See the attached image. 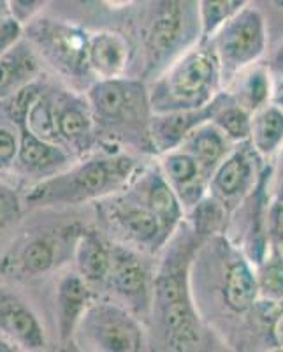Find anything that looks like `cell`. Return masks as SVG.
<instances>
[{
	"mask_svg": "<svg viewBox=\"0 0 283 352\" xmlns=\"http://www.w3.org/2000/svg\"><path fill=\"white\" fill-rule=\"evenodd\" d=\"M194 232L176 231L166 248V257L153 275L150 316L159 328L166 349L196 351L203 344V319L192 291V261L201 245Z\"/></svg>",
	"mask_w": 283,
	"mask_h": 352,
	"instance_id": "1",
	"label": "cell"
},
{
	"mask_svg": "<svg viewBox=\"0 0 283 352\" xmlns=\"http://www.w3.org/2000/svg\"><path fill=\"white\" fill-rule=\"evenodd\" d=\"M137 168L139 162L131 153L104 152L90 155L36 182L25 194V203L37 208L97 203L122 190Z\"/></svg>",
	"mask_w": 283,
	"mask_h": 352,
	"instance_id": "2",
	"label": "cell"
},
{
	"mask_svg": "<svg viewBox=\"0 0 283 352\" xmlns=\"http://www.w3.org/2000/svg\"><path fill=\"white\" fill-rule=\"evenodd\" d=\"M223 90L220 65L207 41H199L153 76L148 90L152 113L199 109Z\"/></svg>",
	"mask_w": 283,
	"mask_h": 352,
	"instance_id": "3",
	"label": "cell"
},
{
	"mask_svg": "<svg viewBox=\"0 0 283 352\" xmlns=\"http://www.w3.org/2000/svg\"><path fill=\"white\" fill-rule=\"evenodd\" d=\"M199 41L197 0H155L144 36L146 71L157 76L176 56Z\"/></svg>",
	"mask_w": 283,
	"mask_h": 352,
	"instance_id": "4",
	"label": "cell"
},
{
	"mask_svg": "<svg viewBox=\"0 0 283 352\" xmlns=\"http://www.w3.org/2000/svg\"><path fill=\"white\" fill-rule=\"evenodd\" d=\"M95 125L109 129L118 136H134L143 132L148 138V122L152 116L148 88L128 78L95 80L87 92Z\"/></svg>",
	"mask_w": 283,
	"mask_h": 352,
	"instance_id": "5",
	"label": "cell"
},
{
	"mask_svg": "<svg viewBox=\"0 0 283 352\" xmlns=\"http://www.w3.org/2000/svg\"><path fill=\"white\" fill-rule=\"evenodd\" d=\"M72 345L99 352H137L146 345L141 317L116 301H93L78 324Z\"/></svg>",
	"mask_w": 283,
	"mask_h": 352,
	"instance_id": "6",
	"label": "cell"
},
{
	"mask_svg": "<svg viewBox=\"0 0 283 352\" xmlns=\"http://www.w3.org/2000/svg\"><path fill=\"white\" fill-rule=\"evenodd\" d=\"M220 65L223 88L243 69L260 62L267 50L266 18L259 9L245 6L223 21L207 39Z\"/></svg>",
	"mask_w": 283,
	"mask_h": 352,
	"instance_id": "7",
	"label": "cell"
},
{
	"mask_svg": "<svg viewBox=\"0 0 283 352\" xmlns=\"http://www.w3.org/2000/svg\"><path fill=\"white\" fill-rule=\"evenodd\" d=\"M28 41L41 58L67 76H92L87 64L88 34L76 25L55 20H32L27 25Z\"/></svg>",
	"mask_w": 283,
	"mask_h": 352,
	"instance_id": "8",
	"label": "cell"
},
{
	"mask_svg": "<svg viewBox=\"0 0 283 352\" xmlns=\"http://www.w3.org/2000/svg\"><path fill=\"white\" fill-rule=\"evenodd\" d=\"M99 203L104 204V213L109 224L132 247L155 254L171 241L172 236L163 229L160 220L125 187Z\"/></svg>",
	"mask_w": 283,
	"mask_h": 352,
	"instance_id": "9",
	"label": "cell"
},
{
	"mask_svg": "<svg viewBox=\"0 0 283 352\" xmlns=\"http://www.w3.org/2000/svg\"><path fill=\"white\" fill-rule=\"evenodd\" d=\"M259 160L260 157L253 152L250 143L243 141L234 144L210 175L207 194L220 201L231 215L259 184L262 176Z\"/></svg>",
	"mask_w": 283,
	"mask_h": 352,
	"instance_id": "10",
	"label": "cell"
},
{
	"mask_svg": "<svg viewBox=\"0 0 283 352\" xmlns=\"http://www.w3.org/2000/svg\"><path fill=\"white\" fill-rule=\"evenodd\" d=\"M106 285L136 316H150L153 275L134 248L111 245V264Z\"/></svg>",
	"mask_w": 283,
	"mask_h": 352,
	"instance_id": "11",
	"label": "cell"
},
{
	"mask_svg": "<svg viewBox=\"0 0 283 352\" xmlns=\"http://www.w3.org/2000/svg\"><path fill=\"white\" fill-rule=\"evenodd\" d=\"M218 254V294L223 308L234 316H245L259 303L256 268L240 247H234L216 234Z\"/></svg>",
	"mask_w": 283,
	"mask_h": 352,
	"instance_id": "12",
	"label": "cell"
},
{
	"mask_svg": "<svg viewBox=\"0 0 283 352\" xmlns=\"http://www.w3.org/2000/svg\"><path fill=\"white\" fill-rule=\"evenodd\" d=\"M125 188L160 220V224L171 236H174L183 224L185 210L157 162L139 166Z\"/></svg>",
	"mask_w": 283,
	"mask_h": 352,
	"instance_id": "13",
	"label": "cell"
},
{
	"mask_svg": "<svg viewBox=\"0 0 283 352\" xmlns=\"http://www.w3.org/2000/svg\"><path fill=\"white\" fill-rule=\"evenodd\" d=\"M0 333L20 351L46 349V333L32 307L11 289L0 285Z\"/></svg>",
	"mask_w": 283,
	"mask_h": 352,
	"instance_id": "14",
	"label": "cell"
},
{
	"mask_svg": "<svg viewBox=\"0 0 283 352\" xmlns=\"http://www.w3.org/2000/svg\"><path fill=\"white\" fill-rule=\"evenodd\" d=\"M157 166L180 199L185 213L194 208L207 194L210 176L203 166L185 150L172 148L160 153L157 155Z\"/></svg>",
	"mask_w": 283,
	"mask_h": 352,
	"instance_id": "15",
	"label": "cell"
},
{
	"mask_svg": "<svg viewBox=\"0 0 283 352\" xmlns=\"http://www.w3.org/2000/svg\"><path fill=\"white\" fill-rule=\"evenodd\" d=\"M55 124L60 144L71 153L83 152L92 143L95 120L87 97L55 92Z\"/></svg>",
	"mask_w": 283,
	"mask_h": 352,
	"instance_id": "16",
	"label": "cell"
},
{
	"mask_svg": "<svg viewBox=\"0 0 283 352\" xmlns=\"http://www.w3.org/2000/svg\"><path fill=\"white\" fill-rule=\"evenodd\" d=\"M20 134V148L12 171L23 176H36L37 182L62 171L72 162V153L62 144L48 143L34 136L23 124H14Z\"/></svg>",
	"mask_w": 283,
	"mask_h": 352,
	"instance_id": "17",
	"label": "cell"
},
{
	"mask_svg": "<svg viewBox=\"0 0 283 352\" xmlns=\"http://www.w3.org/2000/svg\"><path fill=\"white\" fill-rule=\"evenodd\" d=\"M216 97L213 102L199 109L152 113L150 122H148V144H150V148L157 155L178 148L192 129L212 118L213 109L216 106Z\"/></svg>",
	"mask_w": 283,
	"mask_h": 352,
	"instance_id": "18",
	"label": "cell"
},
{
	"mask_svg": "<svg viewBox=\"0 0 283 352\" xmlns=\"http://www.w3.org/2000/svg\"><path fill=\"white\" fill-rule=\"evenodd\" d=\"M41 62L34 44L21 36L0 55V100L14 96L41 78Z\"/></svg>",
	"mask_w": 283,
	"mask_h": 352,
	"instance_id": "19",
	"label": "cell"
},
{
	"mask_svg": "<svg viewBox=\"0 0 283 352\" xmlns=\"http://www.w3.org/2000/svg\"><path fill=\"white\" fill-rule=\"evenodd\" d=\"M90 303L92 289L76 272L62 276L55 292V319L64 345H72L78 324Z\"/></svg>",
	"mask_w": 283,
	"mask_h": 352,
	"instance_id": "20",
	"label": "cell"
},
{
	"mask_svg": "<svg viewBox=\"0 0 283 352\" xmlns=\"http://www.w3.org/2000/svg\"><path fill=\"white\" fill-rule=\"evenodd\" d=\"M128 56V43L122 34L113 30H97L88 34L87 64L88 71L95 80L124 76Z\"/></svg>",
	"mask_w": 283,
	"mask_h": 352,
	"instance_id": "21",
	"label": "cell"
},
{
	"mask_svg": "<svg viewBox=\"0 0 283 352\" xmlns=\"http://www.w3.org/2000/svg\"><path fill=\"white\" fill-rule=\"evenodd\" d=\"M276 83L267 65L260 62L243 69L240 74H236L231 83L223 88L232 99L250 113L257 111L262 106L273 102Z\"/></svg>",
	"mask_w": 283,
	"mask_h": 352,
	"instance_id": "22",
	"label": "cell"
},
{
	"mask_svg": "<svg viewBox=\"0 0 283 352\" xmlns=\"http://www.w3.org/2000/svg\"><path fill=\"white\" fill-rule=\"evenodd\" d=\"M76 273L92 285H106L111 264V245L95 231L81 232L74 245Z\"/></svg>",
	"mask_w": 283,
	"mask_h": 352,
	"instance_id": "23",
	"label": "cell"
},
{
	"mask_svg": "<svg viewBox=\"0 0 283 352\" xmlns=\"http://www.w3.org/2000/svg\"><path fill=\"white\" fill-rule=\"evenodd\" d=\"M232 146L234 143H231L212 120H206L192 129L178 148L190 153L210 176L213 169L222 162L223 157L231 152Z\"/></svg>",
	"mask_w": 283,
	"mask_h": 352,
	"instance_id": "24",
	"label": "cell"
},
{
	"mask_svg": "<svg viewBox=\"0 0 283 352\" xmlns=\"http://www.w3.org/2000/svg\"><path fill=\"white\" fill-rule=\"evenodd\" d=\"M248 143L260 160H269L283 146V108L276 102L251 113Z\"/></svg>",
	"mask_w": 283,
	"mask_h": 352,
	"instance_id": "25",
	"label": "cell"
},
{
	"mask_svg": "<svg viewBox=\"0 0 283 352\" xmlns=\"http://www.w3.org/2000/svg\"><path fill=\"white\" fill-rule=\"evenodd\" d=\"M210 120L225 134L231 143L238 144L248 141L251 113L238 104L225 90H222L216 97V106Z\"/></svg>",
	"mask_w": 283,
	"mask_h": 352,
	"instance_id": "26",
	"label": "cell"
},
{
	"mask_svg": "<svg viewBox=\"0 0 283 352\" xmlns=\"http://www.w3.org/2000/svg\"><path fill=\"white\" fill-rule=\"evenodd\" d=\"M229 217V210L210 194H206L194 208L185 213V219L190 222V231L201 240L222 234Z\"/></svg>",
	"mask_w": 283,
	"mask_h": 352,
	"instance_id": "27",
	"label": "cell"
},
{
	"mask_svg": "<svg viewBox=\"0 0 283 352\" xmlns=\"http://www.w3.org/2000/svg\"><path fill=\"white\" fill-rule=\"evenodd\" d=\"M256 268L259 301L269 305L283 303V254L267 247Z\"/></svg>",
	"mask_w": 283,
	"mask_h": 352,
	"instance_id": "28",
	"label": "cell"
},
{
	"mask_svg": "<svg viewBox=\"0 0 283 352\" xmlns=\"http://www.w3.org/2000/svg\"><path fill=\"white\" fill-rule=\"evenodd\" d=\"M55 257V245L48 238H32L21 247L16 264L25 275H43L53 268Z\"/></svg>",
	"mask_w": 283,
	"mask_h": 352,
	"instance_id": "29",
	"label": "cell"
},
{
	"mask_svg": "<svg viewBox=\"0 0 283 352\" xmlns=\"http://www.w3.org/2000/svg\"><path fill=\"white\" fill-rule=\"evenodd\" d=\"M201 23V41H207L231 16L232 0H197Z\"/></svg>",
	"mask_w": 283,
	"mask_h": 352,
	"instance_id": "30",
	"label": "cell"
},
{
	"mask_svg": "<svg viewBox=\"0 0 283 352\" xmlns=\"http://www.w3.org/2000/svg\"><path fill=\"white\" fill-rule=\"evenodd\" d=\"M23 213L20 194L4 180H0V236L16 224Z\"/></svg>",
	"mask_w": 283,
	"mask_h": 352,
	"instance_id": "31",
	"label": "cell"
},
{
	"mask_svg": "<svg viewBox=\"0 0 283 352\" xmlns=\"http://www.w3.org/2000/svg\"><path fill=\"white\" fill-rule=\"evenodd\" d=\"M18 148H20L18 127L9 118L8 122H0V173L12 171L16 162Z\"/></svg>",
	"mask_w": 283,
	"mask_h": 352,
	"instance_id": "32",
	"label": "cell"
},
{
	"mask_svg": "<svg viewBox=\"0 0 283 352\" xmlns=\"http://www.w3.org/2000/svg\"><path fill=\"white\" fill-rule=\"evenodd\" d=\"M267 247L283 254V203L271 199L266 212Z\"/></svg>",
	"mask_w": 283,
	"mask_h": 352,
	"instance_id": "33",
	"label": "cell"
},
{
	"mask_svg": "<svg viewBox=\"0 0 283 352\" xmlns=\"http://www.w3.org/2000/svg\"><path fill=\"white\" fill-rule=\"evenodd\" d=\"M48 0H9V12L12 20H16L21 27H27L32 20L39 16Z\"/></svg>",
	"mask_w": 283,
	"mask_h": 352,
	"instance_id": "34",
	"label": "cell"
},
{
	"mask_svg": "<svg viewBox=\"0 0 283 352\" xmlns=\"http://www.w3.org/2000/svg\"><path fill=\"white\" fill-rule=\"evenodd\" d=\"M21 36H23V27H21L16 20L8 18V20L4 21V25L0 27V55H2L11 44L16 43Z\"/></svg>",
	"mask_w": 283,
	"mask_h": 352,
	"instance_id": "35",
	"label": "cell"
},
{
	"mask_svg": "<svg viewBox=\"0 0 283 352\" xmlns=\"http://www.w3.org/2000/svg\"><path fill=\"white\" fill-rule=\"evenodd\" d=\"M276 162L271 168V199L283 203V146L275 155Z\"/></svg>",
	"mask_w": 283,
	"mask_h": 352,
	"instance_id": "36",
	"label": "cell"
},
{
	"mask_svg": "<svg viewBox=\"0 0 283 352\" xmlns=\"http://www.w3.org/2000/svg\"><path fill=\"white\" fill-rule=\"evenodd\" d=\"M267 67H269V72H271L275 83H283V43L280 44L278 48H276V52L273 53V58Z\"/></svg>",
	"mask_w": 283,
	"mask_h": 352,
	"instance_id": "37",
	"label": "cell"
},
{
	"mask_svg": "<svg viewBox=\"0 0 283 352\" xmlns=\"http://www.w3.org/2000/svg\"><path fill=\"white\" fill-rule=\"evenodd\" d=\"M273 338H275V344L280 349H283V312L273 322Z\"/></svg>",
	"mask_w": 283,
	"mask_h": 352,
	"instance_id": "38",
	"label": "cell"
},
{
	"mask_svg": "<svg viewBox=\"0 0 283 352\" xmlns=\"http://www.w3.org/2000/svg\"><path fill=\"white\" fill-rule=\"evenodd\" d=\"M18 351H20V349L12 344L8 336L0 333V352H18Z\"/></svg>",
	"mask_w": 283,
	"mask_h": 352,
	"instance_id": "39",
	"label": "cell"
},
{
	"mask_svg": "<svg viewBox=\"0 0 283 352\" xmlns=\"http://www.w3.org/2000/svg\"><path fill=\"white\" fill-rule=\"evenodd\" d=\"M104 2H106V4L113 9H122V8H127V6H131L134 0H104Z\"/></svg>",
	"mask_w": 283,
	"mask_h": 352,
	"instance_id": "40",
	"label": "cell"
},
{
	"mask_svg": "<svg viewBox=\"0 0 283 352\" xmlns=\"http://www.w3.org/2000/svg\"><path fill=\"white\" fill-rule=\"evenodd\" d=\"M273 102L283 108V83H278L275 88V97H273Z\"/></svg>",
	"mask_w": 283,
	"mask_h": 352,
	"instance_id": "41",
	"label": "cell"
},
{
	"mask_svg": "<svg viewBox=\"0 0 283 352\" xmlns=\"http://www.w3.org/2000/svg\"><path fill=\"white\" fill-rule=\"evenodd\" d=\"M0 18H11V12H9V0H0Z\"/></svg>",
	"mask_w": 283,
	"mask_h": 352,
	"instance_id": "42",
	"label": "cell"
},
{
	"mask_svg": "<svg viewBox=\"0 0 283 352\" xmlns=\"http://www.w3.org/2000/svg\"><path fill=\"white\" fill-rule=\"evenodd\" d=\"M248 2H250V0H232V9H234V11H238V9L248 6Z\"/></svg>",
	"mask_w": 283,
	"mask_h": 352,
	"instance_id": "43",
	"label": "cell"
},
{
	"mask_svg": "<svg viewBox=\"0 0 283 352\" xmlns=\"http://www.w3.org/2000/svg\"><path fill=\"white\" fill-rule=\"evenodd\" d=\"M8 20V18H0V27H2V25H4V21Z\"/></svg>",
	"mask_w": 283,
	"mask_h": 352,
	"instance_id": "44",
	"label": "cell"
}]
</instances>
